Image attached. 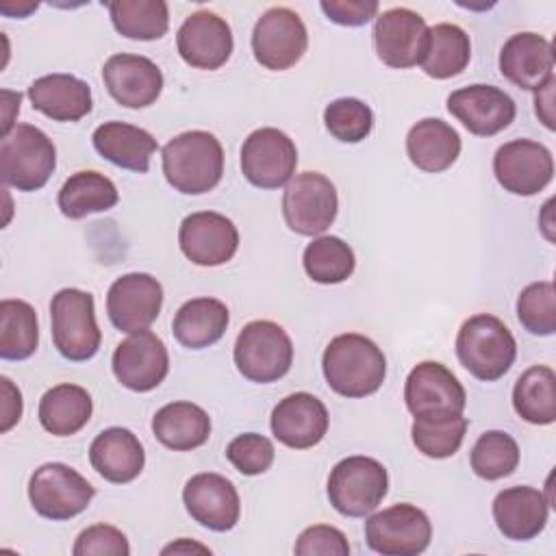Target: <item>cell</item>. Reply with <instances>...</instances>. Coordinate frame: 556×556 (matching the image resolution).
<instances>
[{"instance_id": "cell-27", "label": "cell", "mask_w": 556, "mask_h": 556, "mask_svg": "<svg viewBox=\"0 0 556 556\" xmlns=\"http://www.w3.org/2000/svg\"><path fill=\"white\" fill-rule=\"evenodd\" d=\"M28 98L35 111L54 122H78L91 111V89L72 74H46L30 83Z\"/></svg>"}, {"instance_id": "cell-32", "label": "cell", "mask_w": 556, "mask_h": 556, "mask_svg": "<svg viewBox=\"0 0 556 556\" xmlns=\"http://www.w3.org/2000/svg\"><path fill=\"white\" fill-rule=\"evenodd\" d=\"M93 402L87 389L61 382L48 389L39 400V421L54 437H72L91 419Z\"/></svg>"}, {"instance_id": "cell-21", "label": "cell", "mask_w": 556, "mask_h": 556, "mask_svg": "<svg viewBox=\"0 0 556 556\" xmlns=\"http://www.w3.org/2000/svg\"><path fill=\"white\" fill-rule=\"evenodd\" d=\"M182 502L193 521L215 532L232 530L241 515V502L235 484L213 471L189 478L182 489Z\"/></svg>"}, {"instance_id": "cell-28", "label": "cell", "mask_w": 556, "mask_h": 556, "mask_svg": "<svg viewBox=\"0 0 556 556\" xmlns=\"http://www.w3.org/2000/svg\"><path fill=\"white\" fill-rule=\"evenodd\" d=\"M93 148L109 163L130 169L137 174H146L150 167V159L156 152V139L132 124L126 122H104L93 130Z\"/></svg>"}, {"instance_id": "cell-34", "label": "cell", "mask_w": 556, "mask_h": 556, "mask_svg": "<svg viewBox=\"0 0 556 556\" xmlns=\"http://www.w3.org/2000/svg\"><path fill=\"white\" fill-rule=\"evenodd\" d=\"M517 415L534 426H547L556 419V374L545 365L526 369L513 389Z\"/></svg>"}, {"instance_id": "cell-49", "label": "cell", "mask_w": 556, "mask_h": 556, "mask_svg": "<svg viewBox=\"0 0 556 556\" xmlns=\"http://www.w3.org/2000/svg\"><path fill=\"white\" fill-rule=\"evenodd\" d=\"M189 552H202V554H211V549L206 545L200 543H189L187 539H180L176 543H169L167 547H163V554H189Z\"/></svg>"}, {"instance_id": "cell-22", "label": "cell", "mask_w": 556, "mask_h": 556, "mask_svg": "<svg viewBox=\"0 0 556 556\" xmlns=\"http://www.w3.org/2000/svg\"><path fill=\"white\" fill-rule=\"evenodd\" d=\"M109 96L126 109H143L163 91V74L154 61L141 54H113L102 67Z\"/></svg>"}, {"instance_id": "cell-31", "label": "cell", "mask_w": 556, "mask_h": 556, "mask_svg": "<svg viewBox=\"0 0 556 556\" xmlns=\"http://www.w3.org/2000/svg\"><path fill=\"white\" fill-rule=\"evenodd\" d=\"M228 328V308L217 298L185 302L172 321V332L182 348L202 350L217 343Z\"/></svg>"}, {"instance_id": "cell-16", "label": "cell", "mask_w": 556, "mask_h": 556, "mask_svg": "<svg viewBox=\"0 0 556 556\" xmlns=\"http://www.w3.org/2000/svg\"><path fill=\"white\" fill-rule=\"evenodd\" d=\"M161 304V282L143 271H132L115 278L106 293V313L111 324L128 334L148 330V326L159 317Z\"/></svg>"}, {"instance_id": "cell-18", "label": "cell", "mask_w": 556, "mask_h": 556, "mask_svg": "<svg viewBox=\"0 0 556 556\" xmlns=\"http://www.w3.org/2000/svg\"><path fill=\"white\" fill-rule=\"evenodd\" d=\"M178 245L191 263L200 267H217L235 256L239 248V230L222 213L198 211L182 219Z\"/></svg>"}, {"instance_id": "cell-46", "label": "cell", "mask_w": 556, "mask_h": 556, "mask_svg": "<svg viewBox=\"0 0 556 556\" xmlns=\"http://www.w3.org/2000/svg\"><path fill=\"white\" fill-rule=\"evenodd\" d=\"M326 17L341 26H363L371 17H378L376 0H321Z\"/></svg>"}, {"instance_id": "cell-30", "label": "cell", "mask_w": 556, "mask_h": 556, "mask_svg": "<svg viewBox=\"0 0 556 556\" xmlns=\"http://www.w3.org/2000/svg\"><path fill=\"white\" fill-rule=\"evenodd\" d=\"M152 432L165 447L174 452H189L208 441L211 417L193 402H169L154 413Z\"/></svg>"}, {"instance_id": "cell-39", "label": "cell", "mask_w": 556, "mask_h": 556, "mask_svg": "<svg viewBox=\"0 0 556 556\" xmlns=\"http://www.w3.org/2000/svg\"><path fill=\"white\" fill-rule=\"evenodd\" d=\"M467 417L443 415V417H415L410 434L417 452L428 458L454 456L465 439Z\"/></svg>"}, {"instance_id": "cell-4", "label": "cell", "mask_w": 556, "mask_h": 556, "mask_svg": "<svg viewBox=\"0 0 556 556\" xmlns=\"http://www.w3.org/2000/svg\"><path fill=\"white\" fill-rule=\"evenodd\" d=\"M56 167L52 139L33 124H17L0 143V172L4 185L17 191L41 189Z\"/></svg>"}, {"instance_id": "cell-23", "label": "cell", "mask_w": 556, "mask_h": 556, "mask_svg": "<svg viewBox=\"0 0 556 556\" xmlns=\"http://www.w3.org/2000/svg\"><path fill=\"white\" fill-rule=\"evenodd\" d=\"M328 410L319 397L306 391L282 397L271 410V434L291 450H308L328 432Z\"/></svg>"}, {"instance_id": "cell-20", "label": "cell", "mask_w": 556, "mask_h": 556, "mask_svg": "<svg viewBox=\"0 0 556 556\" xmlns=\"http://www.w3.org/2000/svg\"><path fill=\"white\" fill-rule=\"evenodd\" d=\"M180 59L198 70H219L232 54V30L213 11L191 13L176 33Z\"/></svg>"}, {"instance_id": "cell-48", "label": "cell", "mask_w": 556, "mask_h": 556, "mask_svg": "<svg viewBox=\"0 0 556 556\" xmlns=\"http://www.w3.org/2000/svg\"><path fill=\"white\" fill-rule=\"evenodd\" d=\"M554 87H556V78L552 76L541 89H536V96H534V111L545 124V128L549 130H554Z\"/></svg>"}, {"instance_id": "cell-15", "label": "cell", "mask_w": 556, "mask_h": 556, "mask_svg": "<svg viewBox=\"0 0 556 556\" xmlns=\"http://www.w3.org/2000/svg\"><path fill=\"white\" fill-rule=\"evenodd\" d=\"M493 174L508 193L534 195L552 182L554 159L539 141L513 139L497 148L493 156Z\"/></svg>"}, {"instance_id": "cell-11", "label": "cell", "mask_w": 556, "mask_h": 556, "mask_svg": "<svg viewBox=\"0 0 556 556\" xmlns=\"http://www.w3.org/2000/svg\"><path fill=\"white\" fill-rule=\"evenodd\" d=\"M308 35L302 17L287 7L267 9L254 24V59L274 72L293 67L306 52Z\"/></svg>"}, {"instance_id": "cell-6", "label": "cell", "mask_w": 556, "mask_h": 556, "mask_svg": "<svg viewBox=\"0 0 556 556\" xmlns=\"http://www.w3.org/2000/svg\"><path fill=\"white\" fill-rule=\"evenodd\" d=\"M232 356L243 378L267 384L280 380L291 369L293 343L276 321L256 319L239 332Z\"/></svg>"}, {"instance_id": "cell-47", "label": "cell", "mask_w": 556, "mask_h": 556, "mask_svg": "<svg viewBox=\"0 0 556 556\" xmlns=\"http://www.w3.org/2000/svg\"><path fill=\"white\" fill-rule=\"evenodd\" d=\"M0 382H2V393H4L2 428H0V430L7 432V430H11V426H13L15 421H20V417H22V395H20V389H15L13 382H11L7 376H2Z\"/></svg>"}, {"instance_id": "cell-35", "label": "cell", "mask_w": 556, "mask_h": 556, "mask_svg": "<svg viewBox=\"0 0 556 556\" xmlns=\"http://www.w3.org/2000/svg\"><path fill=\"white\" fill-rule=\"evenodd\" d=\"M471 56L469 35L456 24H437L430 28L428 50L421 70L437 80H445L458 76Z\"/></svg>"}, {"instance_id": "cell-7", "label": "cell", "mask_w": 556, "mask_h": 556, "mask_svg": "<svg viewBox=\"0 0 556 556\" xmlns=\"http://www.w3.org/2000/svg\"><path fill=\"white\" fill-rule=\"evenodd\" d=\"M389 491L382 463L369 456H348L328 476V500L345 517H365L378 508Z\"/></svg>"}, {"instance_id": "cell-12", "label": "cell", "mask_w": 556, "mask_h": 556, "mask_svg": "<svg viewBox=\"0 0 556 556\" xmlns=\"http://www.w3.org/2000/svg\"><path fill=\"white\" fill-rule=\"evenodd\" d=\"M298 165L295 143L278 128H258L241 146V172L258 189L287 185Z\"/></svg>"}, {"instance_id": "cell-3", "label": "cell", "mask_w": 556, "mask_h": 556, "mask_svg": "<svg viewBox=\"0 0 556 556\" xmlns=\"http://www.w3.org/2000/svg\"><path fill=\"white\" fill-rule=\"evenodd\" d=\"M456 356L473 378L493 382L515 363L517 343L502 319L478 313L463 321L456 334Z\"/></svg>"}, {"instance_id": "cell-44", "label": "cell", "mask_w": 556, "mask_h": 556, "mask_svg": "<svg viewBox=\"0 0 556 556\" xmlns=\"http://www.w3.org/2000/svg\"><path fill=\"white\" fill-rule=\"evenodd\" d=\"M72 552L74 556H128L130 545L115 526L96 523L78 534Z\"/></svg>"}, {"instance_id": "cell-33", "label": "cell", "mask_w": 556, "mask_h": 556, "mask_svg": "<svg viewBox=\"0 0 556 556\" xmlns=\"http://www.w3.org/2000/svg\"><path fill=\"white\" fill-rule=\"evenodd\" d=\"M119 193L111 178L100 172L85 169L72 174L59 189V208L70 219H83L91 213L109 211L117 204Z\"/></svg>"}, {"instance_id": "cell-19", "label": "cell", "mask_w": 556, "mask_h": 556, "mask_svg": "<svg viewBox=\"0 0 556 556\" xmlns=\"http://www.w3.org/2000/svg\"><path fill=\"white\" fill-rule=\"evenodd\" d=\"M447 111L478 137H493L510 126L517 106L508 93L493 85H469L447 96Z\"/></svg>"}, {"instance_id": "cell-5", "label": "cell", "mask_w": 556, "mask_h": 556, "mask_svg": "<svg viewBox=\"0 0 556 556\" xmlns=\"http://www.w3.org/2000/svg\"><path fill=\"white\" fill-rule=\"evenodd\" d=\"M52 341L59 354L67 361L80 363L96 356L102 332L96 324L93 295L83 289H61L50 302Z\"/></svg>"}, {"instance_id": "cell-24", "label": "cell", "mask_w": 556, "mask_h": 556, "mask_svg": "<svg viewBox=\"0 0 556 556\" xmlns=\"http://www.w3.org/2000/svg\"><path fill=\"white\" fill-rule=\"evenodd\" d=\"M500 72L519 89H541L554 76L552 43L536 33L510 35L500 52Z\"/></svg>"}, {"instance_id": "cell-25", "label": "cell", "mask_w": 556, "mask_h": 556, "mask_svg": "<svg viewBox=\"0 0 556 556\" xmlns=\"http://www.w3.org/2000/svg\"><path fill=\"white\" fill-rule=\"evenodd\" d=\"M549 500L534 486H510L495 495L493 519L497 530L510 541H530L547 523Z\"/></svg>"}, {"instance_id": "cell-37", "label": "cell", "mask_w": 556, "mask_h": 556, "mask_svg": "<svg viewBox=\"0 0 556 556\" xmlns=\"http://www.w3.org/2000/svg\"><path fill=\"white\" fill-rule=\"evenodd\" d=\"M39 343V324L35 308L24 300L0 302V356L4 361H24L35 354Z\"/></svg>"}, {"instance_id": "cell-1", "label": "cell", "mask_w": 556, "mask_h": 556, "mask_svg": "<svg viewBox=\"0 0 556 556\" xmlns=\"http://www.w3.org/2000/svg\"><path fill=\"white\" fill-rule=\"evenodd\" d=\"M321 369L334 393L343 397H365L382 387L387 358L369 337L345 332L326 345Z\"/></svg>"}, {"instance_id": "cell-9", "label": "cell", "mask_w": 556, "mask_h": 556, "mask_svg": "<svg viewBox=\"0 0 556 556\" xmlns=\"http://www.w3.org/2000/svg\"><path fill=\"white\" fill-rule=\"evenodd\" d=\"M337 189L319 172L295 174L282 193V217L302 237L321 235L337 217Z\"/></svg>"}, {"instance_id": "cell-36", "label": "cell", "mask_w": 556, "mask_h": 556, "mask_svg": "<svg viewBox=\"0 0 556 556\" xmlns=\"http://www.w3.org/2000/svg\"><path fill=\"white\" fill-rule=\"evenodd\" d=\"M109 15L115 30L128 39H161L169 28V9L163 0H115Z\"/></svg>"}, {"instance_id": "cell-42", "label": "cell", "mask_w": 556, "mask_h": 556, "mask_svg": "<svg viewBox=\"0 0 556 556\" xmlns=\"http://www.w3.org/2000/svg\"><path fill=\"white\" fill-rule=\"evenodd\" d=\"M328 132L343 143L363 141L374 128L371 109L358 98H337L324 111Z\"/></svg>"}, {"instance_id": "cell-43", "label": "cell", "mask_w": 556, "mask_h": 556, "mask_svg": "<svg viewBox=\"0 0 556 556\" xmlns=\"http://www.w3.org/2000/svg\"><path fill=\"white\" fill-rule=\"evenodd\" d=\"M226 458L243 476L265 473L274 463V445L267 437L256 432H243L235 437L226 447Z\"/></svg>"}, {"instance_id": "cell-10", "label": "cell", "mask_w": 556, "mask_h": 556, "mask_svg": "<svg viewBox=\"0 0 556 556\" xmlns=\"http://www.w3.org/2000/svg\"><path fill=\"white\" fill-rule=\"evenodd\" d=\"M430 539V519L413 504H393L365 521V541L382 556H417Z\"/></svg>"}, {"instance_id": "cell-40", "label": "cell", "mask_w": 556, "mask_h": 556, "mask_svg": "<svg viewBox=\"0 0 556 556\" xmlns=\"http://www.w3.org/2000/svg\"><path fill=\"white\" fill-rule=\"evenodd\" d=\"M469 463L473 473L482 480L506 478L519 465V445L508 432L486 430L473 443Z\"/></svg>"}, {"instance_id": "cell-2", "label": "cell", "mask_w": 556, "mask_h": 556, "mask_svg": "<svg viewBox=\"0 0 556 556\" xmlns=\"http://www.w3.org/2000/svg\"><path fill=\"white\" fill-rule=\"evenodd\" d=\"M165 180L185 195H202L217 187L224 174V148L213 132L187 130L169 139L163 150Z\"/></svg>"}, {"instance_id": "cell-38", "label": "cell", "mask_w": 556, "mask_h": 556, "mask_svg": "<svg viewBox=\"0 0 556 556\" xmlns=\"http://www.w3.org/2000/svg\"><path fill=\"white\" fill-rule=\"evenodd\" d=\"M302 263L308 278L319 285H339L348 280L356 267L354 250L332 235L313 239L304 248Z\"/></svg>"}, {"instance_id": "cell-45", "label": "cell", "mask_w": 556, "mask_h": 556, "mask_svg": "<svg viewBox=\"0 0 556 556\" xmlns=\"http://www.w3.org/2000/svg\"><path fill=\"white\" fill-rule=\"evenodd\" d=\"M293 552L298 556H348L350 545L339 528L317 523L300 532Z\"/></svg>"}, {"instance_id": "cell-26", "label": "cell", "mask_w": 556, "mask_h": 556, "mask_svg": "<svg viewBox=\"0 0 556 556\" xmlns=\"http://www.w3.org/2000/svg\"><path fill=\"white\" fill-rule=\"evenodd\" d=\"M91 467L113 484L132 482L146 465V452L128 428H106L89 445Z\"/></svg>"}, {"instance_id": "cell-13", "label": "cell", "mask_w": 556, "mask_h": 556, "mask_svg": "<svg viewBox=\"0 0 556 556\" xmlns=\"http://www.w3.org/2000/svg\"><path fill=\"white\" fill-rule=\"evenodd\" d=\"M430 28L426 20L406 9L395 7L382 11L374 24V46L378 59L395 70L415 67L424 61L428 50Z\"/></svg>"}, {"instance_id": "cell-14", "label": "cell", "mask_w": 556, "mask_h": 556, "mask_svg": "<svg viewBox=\"0 0 556 556\" xmlns=\"http://www.w3.org/2000/svg\"><path fill=\"white\" fill-rule=\"evenodd\" d=\"M406 408L415 417L463 415L467 395L458 378L437 361L415 365L404 384Z\"/></svg>"}, {"instance_id": "cell-41", "label": "cell", "mask_w": 556, "mask_h": 556, "mask_svg": "<svg viewBox=\"0 0 556 556\" xmlns=\"http://www.w3.org/2000/svg\"><path fill=\"white\" fill-rule=\"evenodd\" d=\"M519 324L539 337L556 332V289L554 282L541 280L528 285L517 298Z\"/></svg>"}, {"instance_id": "cell-17", "label": "cell", "mask_w": 556, "mask_h": 556, "mask_svg": "<svg viewBox=\"0 0 556 556\" xmlns=\"http://www.w3.org/2000/svg\"><path fill=\"white\" fill-rule=\"evenodd\" d=\"M111 367L122 387L146 393L165 380L169 371V354L154 332L139 330L115 348Z\"/></svg>"}, {"instance_id": "cell-8", "label": "cell", "mask_w": 556, "mask_h": 556, "mask_svg": "<svg viewBox=\"0 0 556 556\" xmlns=\"http://www.w3.org/2000/svg\"><path fill=\"white\" fill-rule=\"evenodd\" d=\"M96 489L76 469L63 463L37 467L28 480V500L37 515L67 521L80 515L93 500Z\"/></svg>"}, {"instance_id": "cell-29", "label": "cell", "mask_w": 556, "mask_h": 556, "mask_svg": "<svg viewBox=\"0 0 556 556\" xmlns=\"http://www.w3.org/2000/svg\"><path fill=\"white\" fill-rule=\"evenodd\" d=\"M406 154L410 163L428 174L452 167L460 154V135L439 117L417 122L406 135Z\"/></svg>"}]
</instances>
